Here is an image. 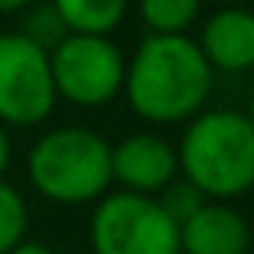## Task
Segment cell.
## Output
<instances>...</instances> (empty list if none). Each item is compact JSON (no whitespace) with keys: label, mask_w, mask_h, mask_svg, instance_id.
<instances>
[{"label":"cell","mask_w":254,"mask_h":254,"mask_svg":"<svg viewBox=\"0 0 254 254\" xmlns=\"http://www.w3.org/2000/svg\"><path fill=\"white\" fill-rule=\"evenodd\" d=\"M110 168L113 180L123 184L126 193L158 196L177 177V148L155 132H135L113 145Z\"/></svg>","instance_id":"obj_7"},{"label":"cell","mask_w":254,"mask_h":254,"mask_svg":"<svg viewBox=\"0 0 254 254\" xmlns=\"http://www.w3.org/2000/svg\"><path fill=\"white\" fill-rule=\"evenodd\" d=\"M219 3H225V6H242L245 0H219Z\"/></svg>","instance_id":"obj_18"},{"label":"cell","mask_w":254,"mask_h":254,"mask_svg":"<svg viewBox=\"0 0 254 254\" xmlns=\"http://www.w3.org/2000/svg\"><path fill=\"white\" fill-rule=\"evenodd\" d=\"M19 36L29 39L36 49H42L45 55H49L52 49H58V45L71 36V32L64 29V23L55 13V6L42 3V6H36V10L26 13V23H23V29H19Z\"/></svg>","instance_id":"obj_13"},{"label":"cell","mask_w":254,"mask_h":254,"mask_svg":"<svg viewBox=\"0 0 254 254\" xmlns=\"http://www.w3.org/2000/svg\"><path fill=\"white\" fill-rule=\"evenodd\" d=\"M216 71L190 36H145L126 62V100L145 123L171 126L199 116Z\"/></svg>","instance_id":"obj_1"},{"label":"cell","mask_w":254,"mask_h":254,"mask_svg":"<svg viewBox=\"0 0 254 254\" xmlns=\"http://www.w3.org/2000/svg\"><path fill=\"white\" fill-rule=\"evenodd\" d=\"M32 0H0V16H6V13H19L26 10Z\"/></svg>","instance_id":"obj_17"},{"label":"cell","mask_w":254,"mask_h":254,"mask_svg":"<svg viewBox=\"0 0 254 254\" xmlns=\"http://www.w3.org/2000/svg\"><path fill=\"white\" fill-rule=\"evenodd\" d=\"M199 52L212 71L254 68V13L248 6H219L199 29Z\"/></svg>","instance_id":"obj_8"},{"label":"cell","mask_w":254,"mask_h":254,"mask_svg":"<svg viewBox=\"0 0 254 254\" xmlns=\"http://www.w3.org/2000/svg\"><path fill=\"white\" fill-rule=\"evenodd\" d=\"M93 254H180V229L155 196L106 193L90 219Z\"/></svg>","instance_id":"obj_4"},{"label":"cell","mask_w":254,"mask_h":254,"mask_svg":"<svg viewBox=\"0 0 254 254\" xmlns=\"http://www.w3.org/2000/svg\"><path fill=\"white\" fill-rule=\"evenodd\" d=\"M6 164H10V135H6L3 126H0V180H3Z\"/></svg>","instance_id":"obj_16"},{"label":"cell","mask_w":254,"mask_h":254,"mask_svg":"<svg viewBox=\"0 0 254 254\" xmlns=\"http://www.w3.org/2000/svg\"><path fill=\"white\" fill-rule=\"evenodd\" d=\"M177 171L203 196L235 199L254 190V126L238 110L199 113L177 148Z\"/></svg>","instance_id":"obj_2"},{"label":"cell","mask_w":254,"mask_h":254,"mask_svg":"<svg viewBox=\"0 0 254 254\" xmlns=\"http://www.w3.org/2000/svg\"><path fill=\"white\" fill-rule=\"evenodd\" d=\"M203 0H138V16L148 26V36H187L199 19Z\"/></svg>","instance_id":"obj_11"},{"label":"cell","mask_w":254,"mask_h":254,"mask_svg":"<svg viewBox=\"0 0 254 254\" xmlns=\"http://www.w3.org/2000/svg\"><path fill=\"white\" fill-rule=\"evenodd\" d=\"M155 199H158V206L168 212L174 222H177V229L199 209V206L206 203V196H203V193H199L193 184H187V180H174V184L164 187V190L158 193Z\"/></svg>","instance_id":"obj_14"},{"label":"cell","mask_w":254,"mask_h":254,"mask_svg":"<svg viewBox=\"0 0 254 254\" xmlns=\"http://www.w3.org/2000/svg\"><path fill=\"white\" fill-rule=\"evenodd\" d=\"M71 36H106L129 13V0H49Z\"/></svg>","instance_id":"obj_10"},{"label":"cell","mask_w":254,"mask_h":254,"mask_svg":"<svg viewBox=\"0 0 254 254\" xmlns=\"http://www.w3.org/2000/svg\"><path fill=\"white\" fill-rule=\"evenodd\" d=\"M184 254H248L251 225L238 209L225 203H203L180 225Z\"/></svg>","instance_id":"obj_9"},{"label":"cell","mask_w":254,"mask_h":254,"mask_svg":"<svg viewBox=\"0 0 254 254\" xmlns=\"http://www.w3.org/2000/svg\"><path fill=\"white\" fill-rule=\"evenodd\" d=\"M245 116H248V119H251V126H254V93H251V110L245 113Z\"/></svg>","instance_id":"obj_19"},{"label":"cell","mask_w":254,"mask_h":254,"mask_svg":"<svg viewBox=\"0 0 254 254\" xmlns=\"http://www.w3.org/2000/svg\"><path fill=\"white\" fill-rule=\"evenodd\" d=\"M26 229H29V209L23 193L0 180V254H10L16 245H23Z\"/></svg>","instance_id":"obj_12"},{"label":"cell","mask_w":254,"mask_h":254,"mask_svg":"<svg viewBox=\"0 0 254 254\" xmlns=\"http://www.w3.org/2000/svg\"><path fill=\"white\" fill-rule=\"evenodd\" d=\"M113 145L84 126H62L36 138L26 158L29 184L52 203L81 206L103 199L113 184Z\"/></svg>","instance_id":"obj_3"},{"label":"cell","mask_w":254,"mask_h":254,"mask_svg":"<svg viewBox=\"0 0 254 254\" xmlns=\"http://www.w3.org/2000/svg\"><path fill=\"white\" fill-rule=\"evenodd\" d=\"M55 93L74 106H103L119 97L126 81V58L106 36H68L49 52Z\"/></svg>","instance_id":"obj_5"},{"label":"cell","mask_w":254,"mask_h":254,"mask_svg":"<svg viewBox=\"0 0 254 254\" xmlns=\"http://www.w3.org/2000/svg\"><path fill=\"white\" fill-rule=\"evenodd\" d=\"M49 55L19 32H0V126H39L55 110Z\"/></svg>","instance_id":"obj_6"},{"label":"cell","mask_w":254,"mask_h":254,"mask_svg":"<svg viewBox=\"0 0 254 254\" xmlns=\"http://www.w3.org/2000/svg\"><path fill=\"white\" fill-rule=\"evenodd\" d=\"M10 254H58V251L49 248V245H42V242H23V245H16Z\"/></svg>","instance_id":"obj_15"}]
</instances>
